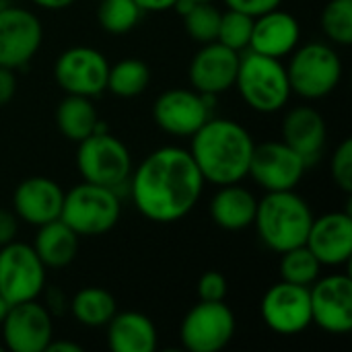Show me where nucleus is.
Returning a JSON list of instances; mask_svg holds the SVG:
<instances>
[{
	"instance_id": "obj_1",
	"label": "nucleus",
	"mask_w": 352,
	"mask_h": 352,
	"mask_svg": "<svg viewBox=\"0 0 352 352\" xmlns=\"http://www.w3.org/2000/svg\"><path fill=\"white\" fill-rule=\"evenodd\" d=\"M128 184L138 212L153 223L169 225L196 208L206 182L188 148L161 146L132 169Z\"/></svg>"
},
{
	"instance_id": "obj_2",
	"label": "nucleus",
	"mask_w": 352,
	"mask_h": 352,
	"mask_svg": "<svg viewBox=\"0 0 352 352\" xmlns=\"http://www.w3.org/2000/svg\"><path fill=\"white\" fill-rule=\"evenodd\" d=\"M190 138V155L204 182L229 186L248 177L256 142L241 124L229 118L210 116Z\"/></svg>"
},
{
	"instance_id": "obj_3",
	"label": "nucleus",
	"mask_w": 352,
	"mask_h": 352,
	"mask_svg": "<svg viewBox=\"0 0 352 352\" xmlns=\"http://www.w3.org/2000/svg\"><path fill=\"white\" fill-rule=\"evenodd\" d=\"M311 221L314 212L307 200L295 190H285L266 192V196L258 200L254 225L268 250L285 254L305 243Z\"/></svg>"
},
{
	"instance_id": "obj_4",
	"label": "nucleus",
	"mask_w": 352,
	"mask_h": 352,
	"mask_svg": "<svg viewBox=\"0 0 352 352\" xmlns=\"http://www.w3.org/2000/svg\"><path fill=\"white\" fill-rule=\"evenodd\" d=\"M235 87L245 105L260 113L280 111L293 95L287 66L278 58L262 56L252 50L239 58Z\"/></svg>"
},
{
	"instance_id": "obj_5",
	"label": "nucleus",
	"mask_w": 352,
	"mask_h": 352,
	"mask_svg": "<svg viewBox=\"0 0 352 352\" xmlns=\"http://www.w3.org/2000/svg\"><path fill=\"white\" fill-rule=\"evenodd\" d=\"M76 167L82 182L120 190L132 175V155L128 146L107 132V126L99 122L97 130L78 142Z\"/></svg>"
},
{
	"instance_id": "obj_6",
	"label": "nucleus",
	"mask_w": 352,
	"mask_h": 352,
	"mask_svg": "<svg viewBox=\"0 0 352 352\" xmlns=\"http://www.w3.org/2000/svg\"><path fill=\"white\" fill-rule=\"evenodd\" d=\"M122 217L120 194L111 188L82 182L64 194L60 219L78 237H99L109 233Z\"/></svg>"
},
{
	"instance_id": "obj_7",
	"label": "nucleus",
	"mask_w": 352,
	"mask_h": 352,
	"mask_svg": "<svg viewBox=\"0 0 352 352\" xmlns=\"http://www.w3.org/2000/svg\"><path fill=\"white\" fill-rule=\"evenodd\" d=\"M342 72L344 68L338 52L320 41L295 47L287 66L291 91L311 101L334 93L342 80Z\"/></svg>"
},
{
	"instance_id": "obj_8",
	"label": "nucleus",
	"mask_w": 352,
	"mask_h": 352,
	"mask_svg": "<svg viewBox=\"0 0 352 352\" xmlns=\"http://www.w3.org/2000/svg\"><path fill=\"white\" fill-rule=\"evenodd\" d=\"M235 330V314L225 301H200L182 320L179 342L190 352H219L233 340Z\"/></svg>"
},
{
	"instance_id": "obj_9",
	"label": "nucleus",
	"mask_w": 352,
	"mask_h": 352,
	"mask_svg": "<svg viewBox=\"0 0 352 352\" xmlns=\"http://www.w3.org/2000/svg\"><path fill=\"white\" fill-rule=\"evenodd\" d=\"M45 266L35 250L21 241L0 248V297L8 303L37 299L45 289Z\"/></svg>"
},
{
	"instance_id": "obj_10",
	"label": "nucleus",
	"mask_w": 352,
	"mask_h": 352,
	"mask_svg": "<svg viewBox=\"0 0 352 352\" xmlns=\"http://www.w3.org/2000/svg\"><path fill=\"white\" fill-rule=\"evenodd\" d=\"M109 62L89 45H74L64 50L54 64V78L66 95L97 97L107 89Z\"/></svg>"
},
{
	"instance_id": "obj_11",
	"label": "nucleus",
	"mask_w": 352,
	"mask_h": 352,
	"mask_svg": "<svg viewBox=\"0 0 352 352\" xmlns=\"http://www.w3.org/2000/svg\"><path fill=\"white\" fill-rule=\"evenodd\" d=\"M214 99L217 97L202 95L194 89H169L157 97L153 118L163 132L188 138L194 136L212 116Z\"/></svg>"
},
{
	"instance_id": "obj_12",
	"label": "nucleus",
	"mask_w": 352,
	"mask_h": 352,
	"mask_svg": "<svg viewBox=\"0 0 352 352\" xmlns=\"http://www.w3.org/2000/svg\"><path fill=\"white\" fill-rule=\"evenodd\" d=\"M262 322L280 336H295L311 326L309 287H299L287 280L272 285L260 303Z\"/></svg>"
},
{
	"instance_id": "obj_13",
	"label": "nucleus",
	"mask_w": 352,
	"mask_h": 352,
	"mask_svg": "<svg viewBox=\"0 0 352 352\" xmlns=\"http://www.w3.org/2000/svg\"><path fill=\"white\" fill-rule=\"evenodd\" d=\"M0 328L6 351L45 352L54 338V316L37 299L23 301L8 305Z\"/></svg>"
},
{
	"instance_id": "obj_14",
	"label": "nucleus",
	"mask_w": 352,
	"mask_h": 352,
	"mask_svg": "<svg viewBox=\"0 0 352 352\" xmlns=\"http://www.w3.org/2000/svg\"><path fill=\"white\" fill-rule=\"evenodd\" d=\"M307 163L283 140H270L254 146L248 175L264 192H285L295 190L303 175Z\"/></svg>"
},
{
	"instance_id": "obj_15",
	"label": "nucleus",
	"mask_w": 352,
	"mask_h": 352,
	"mask_svg": "<svg viewBox=\"0 0 352 352\" xmlns=\"http://www.w3.org/2000/svg\"><path fill=\"white\" fill-rule=\"evenodd\" d=\"M43 43V27L35 12L8 4L0 10V66L25 68Z\"/></svg>"
},
{
	"instance_id": "obj_16",
	"label": "nucleus",
	"mask_w": 352,
	"mask_h": 352,
	"mask_svg": "<svg viewBox=\"0 0 352 352\" xmlns=\"http://www.w3.org/2000/svg\"><path fill=\"white\" fill-rule=\"evenodd\" d=\"M311 324L328 334L352 330V280L349 274H330L309 287Z\"/></svg>"
},
{
	"instance_id": "obj_17",
	"label": "nucleus",
	"mask_w": 352,
	"mask_h": 352,
	"mask_svg": "<svg viewBox=\"0 0 352 352\" xmlns=\"http://www.w3.org/2000/svg\"><path fill=\"white\" fill-rule=\"evenodd\" d=\"M241 54L219 43H202L196 56L190 62V82L192 89L202 95L219 97L235 87Z\"/></svg>"
},
{
	"instance_id": "obj_18",
	"label": "nucleus",
	"mask_w": 352,
	"mask_h": 352,
	"mask_svg": "<svg viewBox=\"0 0 352 352\" xmlns=\"http://www.w3.org/2000/svg\"><path fill=\"white\" fill-rule=\"evenodd\" d=\"M305 245L322 266H344L352 256V214L349 210L314 217Z\"/></svg>"
},
{
	"instance_id": "obj_19",
	"label": "nucleus",
	"mask_w": 352,
	"mask_h": 352,
	"mask_svg": "<svg viewBox=\"0 0 352 352\" xmlns=\"http://www.w3.org/2000/svg\"><path fill=\"white\" fill-rule=\"evenodd\" d=\"M64 190L58 182L41 175L23 179L12 194V208L19 221L41 227L60 219L64 204Z\"/></svg>"
},
{
	"instance_id": "obj_20",
	"label": "nucleus",
	"mask_w": 352,
	"mask_h": 352,
	"mask_svg": "<svg viewBox=\"0 0 352 352\" xmlns=\"http://www.w3.org/2000/svg\"><path fill=\"white\" fill-rule=\"evenodd\" d=\"M280 140L291 146L307 167L314 165L328 142V126L324 116L309 105H299L287 111L280 126Z\"/></svg>"
},
{
	"instance_id": "obj_21",
	"label": "nucleus",
	"mask_w": 352,
	"mask_h": 352,
	"mask_svg": "<svg viewBox=\"0 0 352 352\" xmlns=\"http://www.w3.org/2000/svg\"><path fill=\"white\" fill-rule=\"evenodd\" d=\"M299 21L278 6L260 16H254V29L248 50L283 60L285 56H291V52L299 45Z\"/></svg>"
},
{
	"instance_id": "obj_22",
	"label": "nucleus",
	"mask_w": 352,
	"mask_h": 352,
	"mask_svg": "<svg viewBox=\"0 0 352 352\" xmlns=\"http://www.w3.org/2000/svg\"><path fill=\"white\" fill-rule=\"evenodd\" d=\"M107 344L113 352H153L159 334L153 320L140 311H122L109 320Z\"/></svg>"
},
{
	"instance_id": "obj_23",
	"label": "nucleus",
	"mask_w": 352,
	"mask_h": 352,
	"mask_svg": "<svg viewBox=\"0 0 352 352\" xmlns=\"http://www.w3.org/2000/svg\"><path fill=\"white\" fill-rule=\"evenodd\" d=\"M210 200V219L225 231H243L254 225L258 198L239 184L219 186Z\"/></svg>"
},
{
	"instance_id": "obj_24",
	"label": "nucleus",
	"mask_w": 352,
	"mask_h": 352,
	"mask_svg": "<svg viewBox=\"0 0 352 352\" xmlns=\"http://www.w3.org/2000/svg\"><path fill=\"white\" fill-rule=\"evenodd\" d=\"M31 248L45 268H66L78 254V235L62 219H56L37 227Z\"/></svg>"
},
{
	"instance_id": "obj_25",
	"label": "nucleus",
	"mask_w": 352,
	"mask_h": 352,
	"mask_svg": "<svg viewBox=\"0 0 352 352\" xmlns=\"http://www.w3.org/2000/svg\"><path fill=\"white\" fill-rule=\"evenodd\" d=\"M99 113L89 97L66 95L56 107V124L62 136L70 142H80L99 126Z\"/></svg>"
},
{
	"instance_id": "obj_26",
	"label": "nucleus",
	"mask_w": 352,
	"mask_h": 352,
	"mask_svg": "<svg viewBox=\"0 0 352 352\" xmlns=\"http://www.w3.org/2000/svg\"><path fill=\"white\" fill-rule=\"evenodd\" d=\"M74 320L85 328H105L116 316V299L109 291L101 287L80 289L68 303Z\"/></svg>"
},
{
	"instance_id": "obj_27",
	"label": "nucleus",
	"mask_w": 352,
	"mask_h": 352,
	"mask_svg": "<svg viewBox=\"0 0 352 352\" xmlns=\"http://www.w3.org/2000/svg\"><path fill=\"white\" fill-rule=\"evenodd\" d=\"M148 82H151L148 66L138 58H126V60L116 62L113 66L109 64L105 91H109L122 99H132V97L142 95L148 87Z\"/></svg>"
},
{
	"instance_id": "obj_28",
	"label": "nucleus",
	"mask_w": 352,
	"mask_h": 352,
	"mask_svg": "<svg viewBox=\"0 0 352 352\" xmlns=\"http://www.w3.org/2000/svg\"><path fill=\"white\" fill-rule=\"evenodd\" d=\"M322 264L303 243L280 254V278L299 287H311L320 278Z\"/></svg>"
},
{
	"instance_id": "obj_29",
	"label": "nucleus",
	"mask_w": 352,
	"mask_h": 352,
	"mask_svg": "<svg viewBox=\"0 0 352 352\" xmlns=\"http://www.w3.org/2000/svg\"><path fill=\"white\" fill-rule=\"evenodd\" d=\"M142 16V10L134 0H101L97 8V21L103 31L111 35L130 33Z\"/></svg>"
},
{
	"instance_id": "obj_30",
	"label": "nucleus",
	"mask_w": 352,
	"mask_h": 352,
	"mask_svg": "<svg viewBox=\"0 0 352 352\" xmlns=\"http://www.w3.org/2000/svg\"><path fill=\"white\" fill-rule=\"evenodd\" d=\"M221 14L223 12L214 6V2H194L192 8L186 14H182L186 33L198 43L217 41Z\"/></svg>"
},
{
	"instance_id": "obj_31",
	"label": "nucleus",
	"mask_w": 352,
	"mask_h": 352,
	"mask_svg": "<svg viewBox=\"0 0 352 352\" xmlns=\"http://www.w3.org/2000/svg\"><path fill=\"white\" fill-rule=\"evenodd\" d=\"M324 35L336 45L352 43V0H330L320 16Z\"/></svg>"
},
{
	"instance_id": "obj_32",
	"label": "nucleus",
	"mask_w": 352,
	"mask_h": 352,
	"mask_svg": "<svg viewBox=\"0 0 352 352\" xmlns=\"http://www.w3.org/2000/svg\"><path fill=\"white\" fill-rule=\"evenodd\" d=\"M252 29H254V16L233 10V8H227V12L221 14L217 41L241 54L243 50L250 47Z\"/></svg>"
},
{
	"instance_id": "obj_33",
	"label": "nucleus",
	"mask_w": 352,
	"mask_h": 352,
	"mask_svg": "<svg viewBox=\"0 0 352 352\" xmlns=\"http://www.w3.org/2000/svg\"><path fill=\"white\" fill-rule=\"evenodd\" d=\"M330 173H332V182L336 184V188H340L344 194L352 192V140L344 138L338 148L332 155L330 161Z\"/></svg>"
},
{
	"instance_id": "obj_34",
	"label": "nucleus",
	"mask_w": 352,
	"mask_h": 352,
	"mask_svg": "<svg viewBox=\"0 0 352 352\" xmlns=\"http://www.w3.org/2000/svg\"><path fill=\"white\" fill-rule=\"evenodd\" d=\"M196 291H198L200 301H225L227 291H229L227 278L217 270H208L198 278Z\"/></svg>"
},
{
	"instance_id": "obj_35",
	"label": "nucleus",
	"mask_w": 352,
	"mask_h": 352,
	"mask_svg": "<svg viewBox=\"0 0 352 352\" xmlns=\"http://www.w3.org/2000/svg\"><path fill=\"white\" fill-rule=\"evenodd\" d=\"M227 8L245 12L250 16H260L268 10H274L283 4V0H225Z\"/></svg>"
},
{
	"instance_id": "obj_36",
	"label": "nucleus",
	"mask_w": 352,
	"mask_h": 352,
	"mask_svg": "<svg viewBox=\"0 0 352 352\" xmlns=\"http://www.w3.org/2000/svg\"><path fill=\"white\" fill-rule=\"evenodd\" d=\"M19 231V217L6 208H0V248L14 241Z\"/></svg>"
},
{
	"instance_id": "obj_37",
	"label": "nucleus",
	"mask_w": 352,
	"mask_h": 352,
	"mask_svg": "<svg viewBox=\"0 0 352 352\" xmlns=\"http://www.w3.org/2000/svg\"><path fill=\"white\" fill-rule=\"evenodd\" d=\"M16 93V78L10 68L0 66V107L10 103Z\"/></svg>"
},
{
	"instance_id": "obj_38",
	"label": "nucleus",
	"mask_w": 352,
	"mask_h": 352,
	"mask_svg": "<svg viewBox=\"0 0 352 352\" xmlns=\"http://www.w3.org/2000/svg\"><path fill=\"white\" fill-rule=\"evenodd\" d=\"M142 12H165L175 6L177 0H134Z\"/></svg>"
},
{
	"instance_id": "obj_39",
	"label": "nucleus",
	"mask_w": 352,
	"mask_h": 352,
	"mask_svg": "<svg viewBox=\"0 0 352 352\" xmlns=\"http://www.w3.org/2000/svg\"><path fill=\"white\" fill-rule=\"evenodd\" d=\"M47 301H50V305H47V311L54 316H60L62 311H64V307H66V299H64V295L60 293V291H50L47 293Z\"/></svg>"
},
{
	"instance_id": "obj_40",
	"label": "nucleus",
	"mask_w": 352,
	"mask_h": 352,
	"mask_svg": "<svg viewBox=\"0 0 352 352\" xmlns=\"http://www.w3.org/2000/svg\"><path fill=\"white\" fill-rule=\"evenodd\" d=\"M45 352H82V346L76 342H70V340H54L52 338Z\"/></svg>"
},
{
	"instance_id": "obj_41",
	"label": "nucleus",
	"mask_w": 352,
	"mask_h": 352,
	"mask_svg": "<svg viewBox=\"0 0 352 352\" xmlns=\"http://www.w3.org/2000/svg\"><path fill=\"white\" fill-rule=\"evenodd\" d=\"M31 2L43 10H64V8L72 6L76 0H31Z\"/></svg>"
},
{
	"instance_id": "obj_42",
	"label": "nucleus",
	"mask_w": 352,
	"mask_h": 352,
	"mask_svg": "<svg viewBox=\"0 0 352 352\" xmlns=\"http://www.w3.org/2000/svg\"><path fill=\"white\" fill-rule=\"evenodd\" d=\"M6 311H8V303L0 297V324H2V320H4V316H6Z\"/></svg>"
},
{
	"instance_id": "obj_43",
	"label": "nucleus",
	"mask_w": 352,
	"mask_h": 352,
	"mask_svg": "<svg viewBox=\"0 0 352 352\" xmlns=\"http://www.w3.org/2000/svg\"><path fill=\"white\" fill-rule=\"evenodd\" d=\"M8 4H10L8 0H0V10H4V8H6Z\"/></svg>"
},
{
	"instance_id": "obj_44",
	"label": "nucleus",
	"mask_w": 352,
	"mask_h": 352,
	"mask_svg": "<svg viewBox=\"0 0 352 352\" xmlns=\"http://www.w3.org/2000/svg\"><path fill=\"white\" fill-rule=\"evenodd\" d=\"M194 2H214V0H194Z\"/></svg>"
},
{
	"instance_id": "obj_45",
	"label": "nucleus",
	"mask_w": 352,
	"mask_h": 352,
	"mask_svg": "<svg viewBox=\"0 0 352 352\" xmlns=\"http://www.w3.org/2000/svg\"><path fill=\"white\" fill-rule=\"evenodd\" d=\"M6 351V349H4V344H0V352H4Z\"/></svg>"
}]
</instances>
